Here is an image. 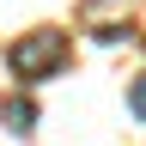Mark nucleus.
<instances>
[{"instance_id":"nucleus-1","label":"nucleus","mask_w":146,"mask_h":146,"mask_svg":"<svg viewBox=\"0 0 146 146\" xmlns=\"http://www.w3.org/2000/svg\"><path fill=\"white\" fill-rule=\"evenodd\" d=\"M61 61H67V31H55V25L12 43V73L18 79H49V73H61Z\"/></svg>"},{"instance_id":"nucleus-2","label":"nucleus","mask_w":146,"mask_h":146,"mask_svg":"<svg viewBox=\"0 0 146 146\" xmlns=\"http://www.w3.org/2000/svg\"><path fill=\"white\" fill-rule=\"evenodd\" d=\"M6 128H12V134H31V128H36V104L31 98H6Z\"/></svg>"},{"instance_id":"nucleus-3","label":"nucleus","mask_w":146,"mask_h":146,"mask_svg":"<svg viewBox=\"0 0 146 146\" xmlns=\"http://www.w3.org/2000/svg\"><path fill=\"white\" fill-rule=\"evenodd\" d=\"M128 110H134V116L146 122V73H140V79H134V91H128Z\"/></svg>"}]
</instances>
